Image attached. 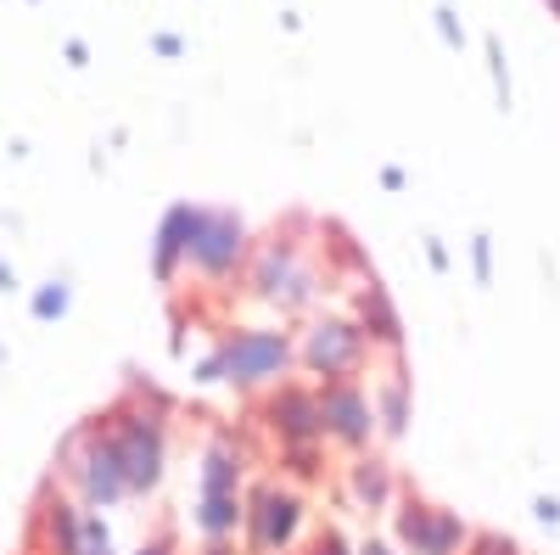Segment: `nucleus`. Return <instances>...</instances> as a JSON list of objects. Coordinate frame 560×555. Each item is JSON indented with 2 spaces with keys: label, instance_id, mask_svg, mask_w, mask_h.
<instances>
[{
  "label": "nucleus",
  "instance_id": "14",
  "mask_svg": "<svg viewBox=\"0 0 560 555\" xmlns=\"http://www.w3.org/2000/svg\"><path fill=\"white\" fill-rule=\"evenodd\" d=\"M359 326H364V337H370V348H387V354H398L404 348V326H398V309H393V298L370 281L364 292H359Z\"/></svg>",
  "mask_w": 560,
  "mask_h": 555
},
{
  "label": "nucleus",
  "instance_id": "16",
  "mask_svg": "<svg viewBox=\"0 0 560 555\" xmlns=\"http://www.w3.org/2000/svg\"><path fill=\"white\" fill-rule=\"evenodd\" d=\"M242 477H247V454H242V443L219 438V443L208 449V460H202V494H247Z\"/></svg>",
  "mask_w": 560,
  "mask_h": 555
},
{
  "label": "nucleus",
  "instance_id": "18",
  "mask_svg": "<svg viewBox=\"0 0 560 555\" xmlns=\"http://www.w3.org/2000/svg\"><path fill=\"white\" fill-rule=\"evenodd\" d=\"M465 555H522V544H516V539H504V533H477Z\"/></svg>",
  "mask_w": 560,
  "mask_h": 555
},
{
  "label": "nucleus",
  "instance_id": "1",
  "mask_svg": "<svg viewBox=\"0 0 560 555\" xmlns=\"http://www.w3.org/2000/svg\"><path fill=\"white\" fill-rule=\"evenodd\" d=\"M102 421L113 427L118 438V454H124V472H129V494H152L168 472V421H163V404L158 393L140 398H124L118 409H107Z\"/></svg>",
  "mask_w": 560,
  "mask_h": 555
},
{
  "label": "nucleus",
  "instance_id": "4",
  "mask_svg": "<svg viewBox=\"0 0 560 555\" xmlns=\"http://www.w3.org/2000/svg\"><path fill=\"white\" fill-rule=\"evenodd\" d=\"M264 427L275 432V443L292 454V472L298 477H314V454L325 443V409H319V388H303V382H280L269 388L264 398Z\"/></svg>",
  "mask_w": 560,
  "mask_h": 555
},
{
  "label": "nucleus",
  "instance_id": "2",
  "mask_svg": "<svg viewBox=\"0 0 560 555\" xmlns=\"http://www.w3.org/2000/svg\"><path fill=\"white\" fill-rule=\"evenodd\" d=\"M308 533V499L287 477H258L247 488V555H292Z\"/></svg>",
  "mask_w": 560,
  "mask_h": 555
},
{
  "label": "nucleus",
  "instance_id": "10",
  "mask_svg": "<svg viewBox=\"0 0 560 555\" xmlns=\"http://www.w3.org/2000/svg\"><path fill=\"white\" fill-rule=\"evenodd\" d=\"M393 533H398V550L404 555H465V550H471V539H477L454 511L427 505V499H404L398 517H393Z\"/></svg>",
  "mask_w": 560,
  "mask_h": 555
},
{
  "label": "nucleus",
  "instance_id": "17",
  "mask_svg": "<svg viewBox=\"0 0 560 555\" xmlns=\"http://www.w3.org/2000/svg\"><path fill=\"white\" fill-rule=\"evenodd\" d=\"M370 393H376V415H382V432L398 438L409 427V382H404V370L393 365L382 382H370Z\"/></svg>",
  "mask_w": 560,
  "mask_h": 555
},
{
  "label": "nucleus",
  "instance_id": "11",
  "mask_svg": "<svg viewBox=\"0 0 560 555\" xmlns=\"http://www.w3.org/2000/svg\"><path fill=\"white\" fill-rule=\"evenodd\" d=\"M84 511H79V505L73 499H45L39 505V522H34V550L39 555H79L84 550Z\"/></svg>",
  "mask_w": 560,
  "mask_h": 555
},
{
  "label": "nucleus",
  "instance_id": "15",
  "mask_svg": "<svg viewBox=\"0 0 560 555\" xmlns=\"http://www.w3.org/2000/svg\"><path fill=\"white\" fill-rule=\"evenodd\" d=\"M197 528H202L208 544H230V539L247 528V494H202Z\"/></svg>",
  "mask_w": 560,
  "mask_h": 555
},
{
  "label": "nucleus",
  "instance_id": "25",
  "mask_svg": "<svg viewBox=\"0 0 560 555\" xmlns=\"http://www.w3.org/2000/svg\"><path fill=\"white\" fill-rule=\"evenodd\" d=\"M549 7H555V18H560V0H549Z\"/></svg>",
  "mask_w": 560,
  "mask_h": 555
},
{
  "label": "nucleus",
  "instance_id": "5",
  "mask_svg": "<svg viewBox=\"0 0 560 555\" xmlns=\"http://www.w3.org/2000/svg\"><path fill=\"white\" fill-rule=\"evenodd\" d=\"M247 281H253V298H264V303L280 309V314H303V309L319 298V269H314V264L303 258V247L287 242V236H269L264 247H253Z\"/></svg>",
  "mask_w": 560,
  "mask_h": 555
},
{
  "label": "nucleus",
  "instance_id": "13",
  "mask_svg": "<svg viewBox=\"0 0 560 555\" xmlns=\"http://www.w3.org/2000/svg\"><path fill=\"white\" fill-rule=\"evenodd\" d=\"M348 494L359 511H387V505L398 499V483H393V466L376 454H353V466H348Z\"/></svg>",
  "mask_w": 560,
  "mask_h": 555
},
{
  "label": "nucleus",
  "instance_id": "8",
  "mask_svg": "<svg viewBox=\"0 0 560 555\" xmlns=\"http://www.w3.org/2000/svg\"><path fill=\"white\" fill-rule=\"evenodd\" d=\"M319 409H325V443H337L348 454H364L382 438V415H376V393L359 382H331L319 388Z\"/></svg>",
  "mask_w": 560,
  "mask_h": 555
},
{
  "label": "nucleus",
  "instance_id": "7",
  "mask_svg": "<svg viewBox=\"0 0 560 555\" xmlns=\"http://www.w3.org/2000/svg\"><path fill=\"white\" fill-rule=\"evenodd\" d=\"M68 472H73L84 505H118V499H129L124 454H118V438H113V427L102 421V415L68 443Z\"/></svg>",
  "mask_w": 560,
  "mask_h": 555
},
{
  "label": "nucleus",
  "instance_id": "23",
  "mask_svg": "<svg viewBox=\"0 0 560 555\" xmlns=\"http://www.w3.org/2000/svg\"><path fill=\"white\" fill-rule=\"evenodd\" d=\"M62 303H68V298H62V287H57V292H39L34 309H39V314H62Z\"/></svg>",
  "mask_w": 560,
  "mask_h": 555
},
{
  "label": "nucleus",
  "instance_id": "12",
  "mask_svg": "<svg viewBox=\"0 0 560 555\" xmlns=\"http://www.w3.org/2000/svg\"><path fill=\"white\" fill-rule=\"evenodd\" d=\"M197 219L202 208H168L163 230H158V281H174L179 264H191V242H197Z\"/></svg>",
  "mask_w": 560,
  "mask_h": 555
},
{
  "label": "nucleus",
  "instance_id": "9",
  "mask_svg": "<svg viewBox=\"0 0 560 555\" xmlns=\"http://www.w3.org/2000/svg\"><path fill=\"white\" fill-rule=\"evenodd\" d=\"M253 264V242H247V224L236 213H208L197 219V242H191V269L202 281H236V275Z\"/></svg>",
  "mask_w": 560,
  "mask_h": 555
},
{
  "label": "nucleus",
  "instance_id": "24",
  "mask_svg": "<svg viewBox=\"0 0 560 555\" xmlns=\"http://www.w3.org/2000/svg\"><path fill=\"white\" fill-rule=\"evenodd\" d=\"M197 555H236V544H202Z\"/></svg>",
  "mask_w": 560,
  "mask_h": 555
},
{
  "label": "nucleus",
  "instance_id": "20",
  "mask_svg": "<svg viewBox=\"0 0 560 555\" xmlns=\"http://www.w3.org/2000/svg\"><path fill=\"white\" fill-rule=\"evenodd\" d=\"M79 555H113V533H107V522H96V517L84 522V550H79Z\"/></svg>",
  "mask_w": 560,
  "mask_h": 555
},
{
  "label": "nucleus",
  "instance_id": "3",
  "mask_svg": "<svg viewBox=\"0 0 560 555\" xmlns=\"http://www.w3.org/2000/svg\"><path fill=\"white\" fill-rule=\"evenodd\" d=\"M219 359H224V382L236 393H264L292 377L298 343L292 332H275V326H242L219 343Z\"/></svg>",
  "mask_w": 560,
  "mask_h": 555
},
{
  "label": "nucleus",
  "instance_id": "22",
  "mask_svg": "<svg viewBox=\"0 0 560 555\" xmlns=\"http://www.w3.org/2000/svg\"><path fill=\"white\" fill-rule=\"evenodd\" d=\"M359 555H404V550H398L393 539H364V544H359Z\"/></svg>",
  "mask_w": 560,
  "mask_h": 555
},
{
  "label": "nucleus",
  "instance_id": "19",
  "mask_svg": "<svg viewBox=\"0 0 560 555\" xmlns=\"http://www.w3.org/2000/svg\"><path fill=\"white\" fill-rule=\"evenodd\" d=\"M314 555H359V544H353L342 528H325V533L314 539Z\"/></svg>",
  "mask_w": 560,
  "mask_h": 555
},
{
  "label": "nucleus",
  "instance_id": "21",
  "mask_svg": "<svg viewBox=\"0 0 560 555\" xmlns=\"http://www.w3.org/2000/svg\"><path fill=\"white\" fill-rule=\"evenodd\" d=\"M135 555H179V550H174V539H168V533H158V539H147V544H140Z\"/></svg>",
  "mask_w": 560,
  "mask_h": 555
},
{
  "label": "nucleus",
  "instance_id": "6",
  "mask_svg": "<svg viewBox=\"0 0 560 555\" xmlns=\"http://www.w3.org/2000/svg\"><path fill=\"white\" fill-rule=\"evenodd\" d=\"M364 359H370V337H364L359 320H348V314H319V320H308V332L298 337V365L308 370L319 388L359 382Z\"/></svg>",
  "mask_w": 560,
  "mask_h": 555
}]
</instances>
